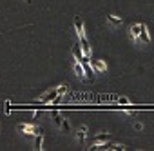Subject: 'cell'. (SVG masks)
<instances>
[{
    "mask_svg": "<svg viewBox=\"0 0 154 151\" xmlns=\"http://www.w3.org/2000/svg\"><path fill=\"white\" fill-rule=\"evenodd\" d=\"M93 149H98V151H123L125 149V146H122V144H114V142H102V144H96V146H93Z\"/></svg>",
    "mask_w": 154,
    "mask_h": 151,
    "instance_id": "obj_1",
    "label": "cell"
},
{
    "mask_svg": "<svg viewBox=\"0 0 154 151\" xmlns=\"http://www.w3.org/2000/svg\"><path fill=\"white\" fill-rule=\"evenodd\" d=\"M17 129H18L20 133H24V135H31V137H35L36 133H40V127L35 126V124H18Z\"/></svg>",
    "mask_w": 154,
    "mask_h": 151,
    "instance_id": "obj_2",
    "label": "cell"
},
{
    "mask_svg": "<svg viewBox=\"0 0 154 151\" xmlns=\"http://www.w3.org/2000/svg\"><path fill=\"white\" fill-rule=\"evenodd\" d=\"M51 117H53L54 124H56V126H58L60 129H63V131H69V122H67L65 118H62L58 111H53V113H51Z\"/></svg>",
    "mask_w": 154,
    "mask_h": 151,
    "instance_id": "obj_3",
    "label": "cell"
},
{
    "mask_svg": "<svg viewBox=\"0 0 154 151\" xmlns=\"http://www.w3.org/2000/svg\"><path fill=\"white\" fill-rule=\"evenodd\" d=\"M140 29H141V24H132L131 27H129V37H131V40L136 44V46H140Z\"/></svg>",
    "mask_w": 154,
    "mask_h": 151,
    "instance_id": "obj_4",
    "label": "cell"
},
{
    "mask_svg": "<svg viewBox=\"0 0 154 151\" xmlns=\"http://www.w3.org/2000/svg\"><path fill=\"white\" fill-rule=\"evenodd\" d=\"M56 95H58V93H56V88H54V89H49V91H45V93L38 98V104H49V102H53V100L56 98Z\"/></svg>",
    "mask_w": 154,
    "mask_h": 151,
    "instance_id": "obj_5",
    "label": "cell"
},
{
    "mask_svg": "<svg viewBox=\"0 0 154 151\" xmlns=\"http://www.w3.org/2000/svg\"><path fill=\"white\" fill-rule=\"evenodd\" d=\"M80 64H82L84 73H85V80H87V82H94V73H93V67H91L89 60H84V62H80Z\"/></svg>",
    "mask_w": 154,
    "mask_h": 151,
    "instance_id": "obj_6",
    "label": "cell"
},
{
    "mask_svg": "<svg viewBox=\"0 0 154 151\" xmlns=\"http://www.w3.org/2000/svg\"><path fill=\"white\" fill-rule=\"evenodd\" d=\"M89 64H91V67H93L98 75H102V73L107 71V64H105L103 60H89Z\"/></svg>",
    "mask_w": 154,
    "mask_h": 151,
    "instance_id": "obj_7",
    "label": "cell"
},
{
    "mask_svg": "<svg viewBox=\"0 0 154 151\" xmlns=\"http://www.w3.org/2000/svg\"><path fill=\"white\" fill-rule=\"evenodd\" d=\"M71 51H72V56L76 58V62H84V60H87V58L84 56V53H82V47H80V44H74Z\"/></svg>",
    "mask_w": 154,
    "mask_h": 151,
    "instance_id": "obj_8",
    "label": "cell"
},
{
    "mask_svg": "<svg viewBox=\"0 0 154 151\" xmlns=\"http://www.w3.org/2000/svg\"><path fill=\"white\" fill-rule=\"evenodd\" d=\"M140 44H149L150 42V37H149V31H147V26L141 24V29H140Z\"/></svg>",
    "mask_w": 154,
    "mask_h": 151,
    "instance_id": "obj_9",
    "label": "cell"
},
{
    "mask_svg": "<svg viewBox=\"0 0 154 151\" xmlns=\"http://www.w3.org/2000/svg\"><path fill=\"white\" fill-rule=\"evenodd\" d=\"M111 138V135L109 133H105V131H102V133H98L96 137H94V140H93V146H96V144H102V142H107Z\"/></svg>",
    "mask_w": 154,
    "mask_h": 151,
    "instance_id": "obj_10",
    "label": "cell"
},
{
    "mask_svg": "<svg viewBox=\"0 0 154 151\" xmlns=\"http://www.w3.org/2000/svg\"><path fill=\"white\" fill-rule=\"evenodd\" d=\"M74 29H76V35H84L85 31H84V20L80 18V17H74Z\"/></svg>",
    "mask_w": 154,
    "mask_h": 151,
    "instance_id": "obj_11",
    "label": "cell"
},
{
    "mask_svg": "<svg viewBox=\"0 0 154 151\" xmlns=\"http://www.w3.org/2000/svg\"><path fill=\"white\" fill-rule=\"evenodd\" d=\"M107 22H109L112 27H118V26L123 24V18H122V17H116V15H109V17H107Z\"/></svg>",
    "mask_w": 154,
    "mask_h": 151,
    "instance_id": "obj_12",
    "label": "cell"
},
{
    "mask_svg": "<svg viewBox=\"0 0 154 151\" xmlns=\"http://www.w3.org/2000/svg\"><path fill=\"white\" fill-rule=\"evenodd\" d=\"M85 137H87V126H80L78 129H76V138L80 140V144L85 140Z\"/></svg>",
    "mask_w": 154,
    "mask_h": 151,
    "instance_id": "obj_13",
    "label": "cell"
},
{
    "mask_svg": "<svg viewBox=\"0 0 154 151\" xmlns=\"http://www.w3.org/2000/svg\"><path fill=\"white\" fill-rule=\"evenodd\" d=\"M42 144H44V135H42V133H36V135H35V149L40 151V149H42Z\"/></svg>",
    "mask_w": 154,
    "mask_h": 151,
    "instance_id": "obj_14",
    "label": "cell"
},
{
    "mask_svg": "<svg viewBox=\"0 0 154 151\" xmlns=\"http://www.w3.org/2000/svg\"><path fill=\"white\" fill-rule=\"evenodd\" d=\"M74 71H76V75H78V79H80V80H85V73H84V67H82L80 62H76V64H74Z\"/></svg>",
    "mask_w": 154,
    "mask_h": 151,
    "instance_id": "obj_15",
    "label": "cell"
},
{
    "mask_svg": "<svg viewBox=\"0 0 154 151\" xmlns=\"http://www.w3.org/2000/svg\"><path fill=\"white\" fill-rule=\"evenodd\" d=\"M67 89H69V88H67L65 84H62V86H58V88H56V93H58V97H62L63 93H67Z\"/></svg>",
    "mask_w": 154,
    "mask_h": 151,
    "instance_id": "obj_16",
    "label": "cell"
},
{
    "mask_svg": "<svg viewBox=\"0 0 154 151\" xmlns=\"http://www.w3.org/2000/svg\"><path fill=\"white\" fill-rule=\"evenodd\" d=\"M4 111H6V115H9V113H11V102H9V100H6V106H4Z\"/></svg>",
    "mask_w": 154,
    "mask_h": 151,
    "instance_id": "obj_17",
    "label": "cell"
},
{
    "mask_svg": "<svg viewBox=\"0 0 154 151\" xmlns=\"http://www.w3.org/2000/svg\"><path fill=\"white\" fill-rule=\"evenodd\" d=\"M118 104H123V106H127V104H129V98H123V97H122V98H118Z\"/></svg>",
    "mask_w": 154,
    "mask_h": 151,
    "instance_id": "obj_18",
    "label": "cell"
},
{
    "mask_svg": "<svg viewBox=\"0 0 154 151\" xmlns=\"http://www.w3.org/2000/svg\"><path fill=\"white\" fill-rule=\"evenodd\" d=\"M134 129H136V131H141V129H143V124H141V122H136V124H134Z\"/></svg>",
    "mask_w": 154,
    "mask_h": 151,
    "instance_id": "obj_19",
    "label": "cell"
},
{
    "mask_svg": "<svg viewBox=\"0 0 154 151\" xmlns=\"http://www.w3.org/2000/svg\"><path fill=\"white\" fill-rule=\"evenodd\" d=\"M26 2H29V4H31V0H26Z\"/></svg>",
    "mask_w": 154,
    "mask_h": 151,
    "instance_id": "obj_20",
    "label": "cell"
}]
</instances>
